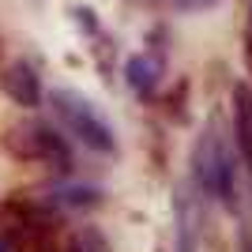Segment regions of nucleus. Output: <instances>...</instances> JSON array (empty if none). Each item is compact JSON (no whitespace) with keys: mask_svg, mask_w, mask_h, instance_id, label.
Wrapping results in <instances>:
<instances>
[{"mask_svg":"<svg viewBox=\"0 0 252 252\" xmlns=\"http://www.w3.org/2000/svg\"><path fill=\"white\" fill-rule=\"evenodd\" d=\"M4 147L11 158L27 166H45L49 173H68L72 169V147L42 121H19L4 132Z\"/></svg>","mask_w":252,"mask_h":252,"instance_id":"1","label":"nucleus"},{"mask_svg":"<svg viewBox=\"0 0 252 252\" xmlns=\"http://www.w3.org/2000/svg\"><path fill=\"white\" fill-rule=\"evenodd\" d=\"M237 158L230 155L226 147V139L219 132V121H211L203 128V136L196 139V147H192V177L200 185L207 196H219L222 203L230 200L233 192V177H237Z\"/></svg>","mask_w":252,"mask_h":252,"instance_id":"2","label":"nucleus"},{"mask_svg":"<svg viewBox=\"0 0 252 252\" xmlns=\"http://www.w3.org/2000/svg\"><path fill=\"white\" fill-rule=\"evenodd\" d=\"M49 102H53V113L64 121V128L72 132L83 147L98 151V155H113L117 151V136L113 128L102 121V113H98L94 105L87 102L83 94H75V91H64V87H57V91H49Z\"/></svg>","mask_w":252,"mask_h":252,"instance_id":"3","label":"nucleus"},{"mask_svg":"<svg viewBox=\"0 0 252 252\" xmlns=\"http://www.w3.org/2000/svg\"><path fill=\"white\" fill-rule=\"evenodd\" d=\"M42 196L61 215H68V211H94L102 203V189L83 185V181H53V185H42Z\"/></svg>","mask_w":252,"mask_h":252,"instance_id":"4","label":"nucleus"},{"mask_svg":"<svg viewBox=\"0 0 252 252\" xmlns=\"http://www.w3.org/2000/svg\"><path fill=\"white\" fill-rule=\"evenodd\" d=\"M0 87H4V94H8L11 102L23 105V109H38V105H42V79H38V72H34L27 61H11L8 68H4V75H0Z\"/></svg>","mask_w":252,"mask_h":252,"instance_id":"5","label":"nucleus"},{"mask_svg":"<svg viewBox=\"0 0 252 252\" xmlns=\"http://www.w3.org/2000/svg\"><path fill=\"white\" fill-rule=\"evenodd\" d=\"M125 79L139 98H151L158 91V83L166 79V61H162L158 53H136V57L125 64Z\"/></svg>","mask_w":252,"mask_h":252,"instance_id":"6","label":"nucleus"},{"mask_svg":"<svg viewBox=\"0 0 252 252\" xmlns=\"http://www.w3.org/2000/svg\"><path fill=\"white\" fill-rule=\"evenodd\" d=\"M233 143L252 166V83H233Z\"/></svg>","mask_w":252,"mask_h":252,"instance_id":"7","label":"nucleus"},{"mask_svg":"<svg viewBox=\"0 0 252 252\" xmlns=\"http://www.w3.org/2000/svg\"><path fill=\"white\" fill-rule=\"evenodd\" d=\"M57 252H109V241L94 226H72V230L61 237Z\"/></svg>","mask_w":252,"mask_h":252,"instance_id":"8","label":"nucleus"},{"mask_svg":"<svg viewBox=\"0 0 252 252\" xmlns=\"http://www.w3.org/2000/svg\"><path fill=\"white\" fill-rule=\"evenodd\" d=\"M162 4H169L173 11H211V8H219L222 0H162Z\"/></svg>","mask_w":252,"mask_h":252,"instance_id":"9","label":"nucleus"},{"mask_svg":"<svg viewBox=\"0 0 252 252\" xmlns=\"http://www.w3.org/2000/svg\"><path fill=\"white\" fill-rule=\"evenodd\" d=\"M245 68L252 75V11H249V23H245Z\"/></svg>","mask_w":252,"mask_h":252,"instance_id":"10","label":"nucleus"},{"mask_svg":"<svg viewBox=\"0 0 252 252\" xmlns=\"http://www.w3.org/2000/svg\"><path fill=\"white\" fill-rule=\"evenodd\" d=\"M241 252H252V226L245 230V237H241Z\"/></svg>","mask_w":252,"mask_h":252,"instance_id":"11","label":"nucleus"},{"mask_svg":"<svg viewBox=\"0 0 252 252\" xmlns=\"http://www.w3.org/2000/svg\"><path fill=\"white\" fill-rule=\"evenodd\" d=\"M0 252H15V245H11L8 233H0Z\"/></svg>","mask_w":252,"mask_h":252,"instance_id":"12","label":"nucleus"}]
</instances>
